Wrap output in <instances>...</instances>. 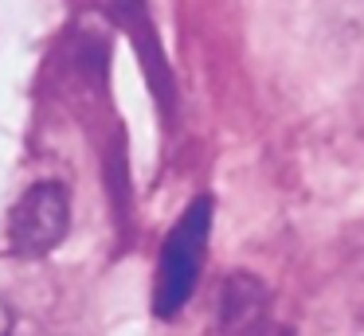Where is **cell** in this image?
Masks as SVG:
<instances>
[{
  "label": "cell",
  "mask_w": 364,
  "mask_h": 336,
  "mask_svg": "<svg viewBox=\"0 0 364 336\" xmlns=\"http://www.w3.org/2000/svg\"><path fill=\"white\" fill-rule=\"evenodd\" d=\"M239 336H298L294 328H286V325H274L270 317H262V320H255L251 328H243Z\"/></svg>",
  "instance_id": "4"
},
{
  "label": "cell",
  "mask_w": 364,
  "mask_h": 336,
  "mask_svg": "<svg viewBox=\"0 0 364 336\" xmlns=\"http://www.w3.org/2000/svg\"><path fill=\"white\" fill-rule=\"evenodd\" d=\"M71 227V195L59 180L32 184L9 211V246L24 258H43Z\"/></svg>",
  "instance_id": "2"
},
{
  "label": "cell",
  "mask_w": 364,
  "mask_h": 336,
  "mask_svg": "<svg viewBox=\"0 0 364 336\" xmlns=\"http://www.w3.org/2000/svg\"><path fill=\"white\" fill-rule=\"evenodd\" d=\"M12 332V309H9V301L0 297V336H9Z\"/></svg>",
  "instance_id": "5"
},
{
  "label": "cell",
  "mask_w": 364,
  "mask_h": 336,
  "mask_svg": "<svg viewBox=\"0 0 364 336\" xmlns=\"http://www.w3.org/2000/svg\"><path fill=\"white\" fill-rule=\"evenodd\" d=\"M212 219H215V200L212 195H196L181 211V219L168 227L157 254V278H153V313L161 320H173L196 293L200 273H204V262H208Z\"/></svg>",
  "instance_id": "1"
},
{
  "label": "cell",
  "mask_w": 364,
  "mask_h": 336,
  "mask_svg": "<svg viewBox=\"0 0 364 336\" xmlns=\"http://www.w3.org/2000/svg\"><path fill=\"white\" fill-rule=\"evenodd\" d=\"M220 313H223V328H228L231 336H239L243 328H251L255 320L267 317V289H262L251 273H235V278L223 286Z\"/></svg>",
  "instance_id": "3"
}]
</instances>
